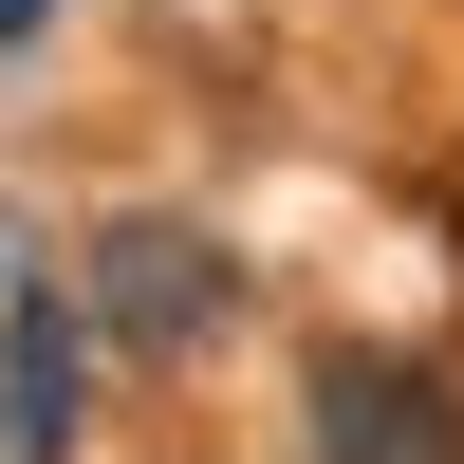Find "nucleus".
<instances>
[{"label": "nucleus", "instance_id": "obj_1", "mask_svg": "<svg viewBox=\"0 0 464 464\" xmlns=\"http://www.w3.org/2000/svg\"><path fill=\"white\" fill-rule=\"evenodd\" d=\"M74 316H93L111 353H205V334L242 316V260H223L205 223H111V242L74 260Z\"/></svg>", "mask_w": 464, "mask_h": 464}, {"label": "nucleus", "instance_id": "obj_2", "mask_svg": "<svg viewBox=\"0 0 464 464\" xmlns=\"http://www.w3.org/2000/svg\"><path fill=\"white\" fill-rule=\"evenodd\" d=\"M93 428V316L56 260H0V464H74Z\"/></svg>", "mask_w": 464, "mask_h": 464}, {"label": "nucleus", "instance_id": "obj_3", "mask_svg": "<svg viewBox=\"0 0 464 464\" xmlns=\"http://www.w3.org/2000/svg\"><path fill=\"white\" fill-rule=\"evenodd\" d=\"M316 464H464V372L428 353H316Z\"/></svg>", "mask_w": 464, "mask_h": 464}, {"label": "nucleus", "instance_id": "obj_4", "mask_svg": "<svg viewBox=\"0 0 464 464\" xmlns=\"http://www.w3.org/2000/svg\"><path fill=\"white\" fill-rule=\"evenodd\" d=\"M37 19H56V0H0V37H37Z\"/></svg>", "mask_w": 464, "mask_h": 464}]
</instances>
